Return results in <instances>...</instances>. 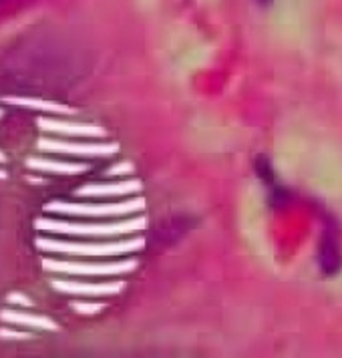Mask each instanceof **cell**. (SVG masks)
<instances>
[{"instance_id":"obj_12","label":"cell","mask_w":342,"mask_h":358,"mask_svg":"<svg viewBox=\"0 0 342 358\" xmlns=\"http://www.w3.org/2000/svg\"><path fill=\"white\" fill-rule=\"evenodd\" d=\"M342 258L339 244H336V238H334V231L328 228L325 231V238H322V250H320V266L322 270H326L328 274H334L339 268H341Z\"/></svg>"},{"instance_id":"obj_14","label":"cell","mask_w":342,"mask_h":358,"mask_svg":"<svg viewBox=\"0 0 342 358\" xmlns=\"http://www.w3.org/2000/svg\"><path fill=\"white\" fill-rule=\"evenodd\" d=\"M0 338L2 341H24V338H31V334L29 332L10 330V328H0Z\"/></svg>"},{"instance_id":"obj_15","label":"cell","mask_w":342,"mask_h":358,"mask_svg":"<svg viewBox=\"0 0 342 358\" xmlns=\"http://www.w3.org/2000/svg\"><path fill=\"white\" fill-rule=\"evenodd\" d=\"M6 302H8V304H17V306H27V308H31V306H33L31 298H27L24 294H18V292L8 294V296H6Z\"/></svg>"},{"instance_id":"obj_19","label":"cell","mask_w":342,"mask_h":358,"mask_svg":"<svg viewBox=\"0 0 342 358\" xmlns=\"http://www.w3.org/2000/svg\"><path fill=\"white\" fill-rule=\"evenodd\" d=\"M0 117H2V111H0Z\"/></svg>"},{"instance_id":"obj_13","label":"cell","mask_w":342,"mask_h":358,"mask_svg":"<svg viewBox=\"0 0 342 358\" xmlns=\"http://www.w3.org/2000/svg\"><path fill=\"white\" fill-rule=\"evenodd\" d=\"M71 308L83 314V316H91V314H97L99 310H103V304H99V302H73Z\"/></svg>"},{"instance_id":"obj_7","label":"cell","mask_w":342,"mask_h":358,"mask_svg":"<svg viewBox=\"0 0 342 358\" xmlns=\"http://www.w3.org/2000/svg\"><path fill=\"white\" fill-rule=\"evenodd\" d=\"M36 125L41 131H49V133H57V135H71V137H103L105 135V129H101L99 125L71 123V121L50 119V117L36 119Z\"/></svg>"},{"instance_id":"obj_8","label":"cell","mask_w":342,"mask_h":358,"mask_svg":"<svg viewBox=\"0 0 342 358\" xmlns=\"http://www.w3.org/2000/svg\"><path fill=\"white\" fill-rule=\"evenodd\" d=\"M141 192V183L131 181H119V183H89L77 189L79 197H121Z\"/></svg>"},{"instance_id":"obj_5","label":"cell","mask_w":342,"mask_h":358,"mask_svg":"<svg viewBox=\"0 0 342 358\" xmlns=\"http://www.w3.org/2000/svg\"><path fill=\"white\" fill-rule=\"evenodd\" d=\"M36 147L47 153H61V155H77V157H109L119 151L117 143H75V141H61V139H41Z\"/></svg>"},{"instance_id":"obj_18","label":"cell","mask_w":342,"mask_h":358,"mask_svg":"<svg viewBox=\"0 0 342 358\" xmlns=\"http://www.w3.org/2000/svg\"><path fill=\"white\" fill-rule=\"evenodd\" d=\"M4 162H6V157H4V153L0 151V163H4Z\"/></svg>"},{"instance_id":"obj_4","label":"cell","mask_w":342,"mask_h":358,"mask_svg":"<svg viewBox=\"0 0 342 358\" xmlns=\"http://www.w3.org/2000/svg\"><path fill=\"white\" fill-rule=\"evenodd\" d=\"M41 264H43V268L47 272L69 274V276H119V274H129L137 268V260L87 264V262H66L45 258Z\"/></svg>"},{"instance_id":"obj_6","label":"cell","mask_w":342,"mask_h":358,"mask_svg":"<svg viewBox=\"0 0 342 358\" xmlns=\"http://www.w3.org/2000/svg\"><path fill=\"white\" fill-rule=\"evenodd\" d=\"M50 286L57 292L75 294V296H113L119 294L125 284L123 282H107V284H89V282H73V280H52Z\"/></svg>"},{"instance_id":"obj_2","label":"cell","mask_w":342,"mask_h":358,"mask_svg":"<svg viewBox=\"0 0 342 358\" xmlns=\"http://www.w3.org/2000/svg\"><path fill=\"white\" fill-rule=\"evenodd\" d=\"M36 248L50 254H63V256H123L143 250L145 240L133 238L109 244H85V242H65V240H52V238H36Z\"/></svg>"},{"instance_id":"obj_16","label":"cell","mask_w":342,"mask_h":358,"mask_svg":"<svg viewBox=\"0 0 342 358\" xmlns=\"http://www.w3.org/2000/svg\"><path fill=\"white\" fill-rule=\"evenodd\" d=\"M123 173H133V165L131 163H119V165H115V167H111L107 171V176H123Z\"/></svg>"},{"instance_id":"obj_3","label":"cell","mask_w":342,"mask_h":358,"mask_svg":"<svg viewBox=\"0 0 342 358\" xmlns=\"http://www.w3.org/2000/svg\"><path fill=\"white\" fill-rule=\"evenodd\" d=\"M145 208V199L137 197L121 203H69V201H50L45 210L59 215H77V217H111V215H129L141 212Z\"/></svg>"},{"instance_id":"obj_9","label":"cell","mask_w":342,"mask_h":358,"mask_svg":"<svg viewBox=\"0 0 342 358\" xmlns=\"http://www.w3.org/2000/svg\"><path fill=\"white\" fill-rule=\"evenodd\" d=\"M0 320L6 324L20 326V328H34V330H59V326L55 324L47 316H36L29 312H20V310H2L0 312Z\"/></svg>"},{"instance_id":"obj_10","label":"cell","mask_w":342,"mask_h":358,"mask_svg":"<svg viewBox=\"0 0 342 358\" xmlns=\"http://www.w3.org/2000/svg\"><path fill=\"white\" fill-rule=\"evenodd\" d=\"M27 167L33 171H43V173H55V176H77L87 171L85 163L57 162V159H47V157H29Z\"/></svg>"},{"instance_id":"obj_11","label":"cell","mask_w":342,"mask_h":358,"mask_svg":"<svg viewBox=\"0 0 342 358\" xmlns=\"http://www.w3.org/2000/svg\"><path fill=\"white\" fill-rule=\"evenodd\" d=\"M2 103L13 105V107H22L29 111H41V113L50 115H73L75 111L66 105L61 103H52V101H43V99H31V97H2Z\"/></svg>"},{"instance_id":"obj_17","label":"cell","mask_w":342,"mask_h":358,"mask_svg":"<svg viewBox=\"0 0 342 358\" xmlns=\"http://www.w3.org/2000/svg\"><path fill=\"white\" fill-rule=\"evenodd\" d=\"M6 178V171H4V169H0V179H4Z\"/></svg>"},{"instance_id":"obj_1","label":"cell","mask_w":342,"mask_h":358,"mask_svg":"<svg viewBox=\"0 0 342 358\" xmlns=\"http://www.w3.org/2000/svg\"><path fill=\"white\" fill-rule=\"evenodd\" d=\"M145 226V217H137V220H129V222H117V224H83V222H65V220H49V217H38L34 222V228L38 231L61 234V236H77V238L125 236V234L139 231Z\"/></svg>"}]
</instances>
